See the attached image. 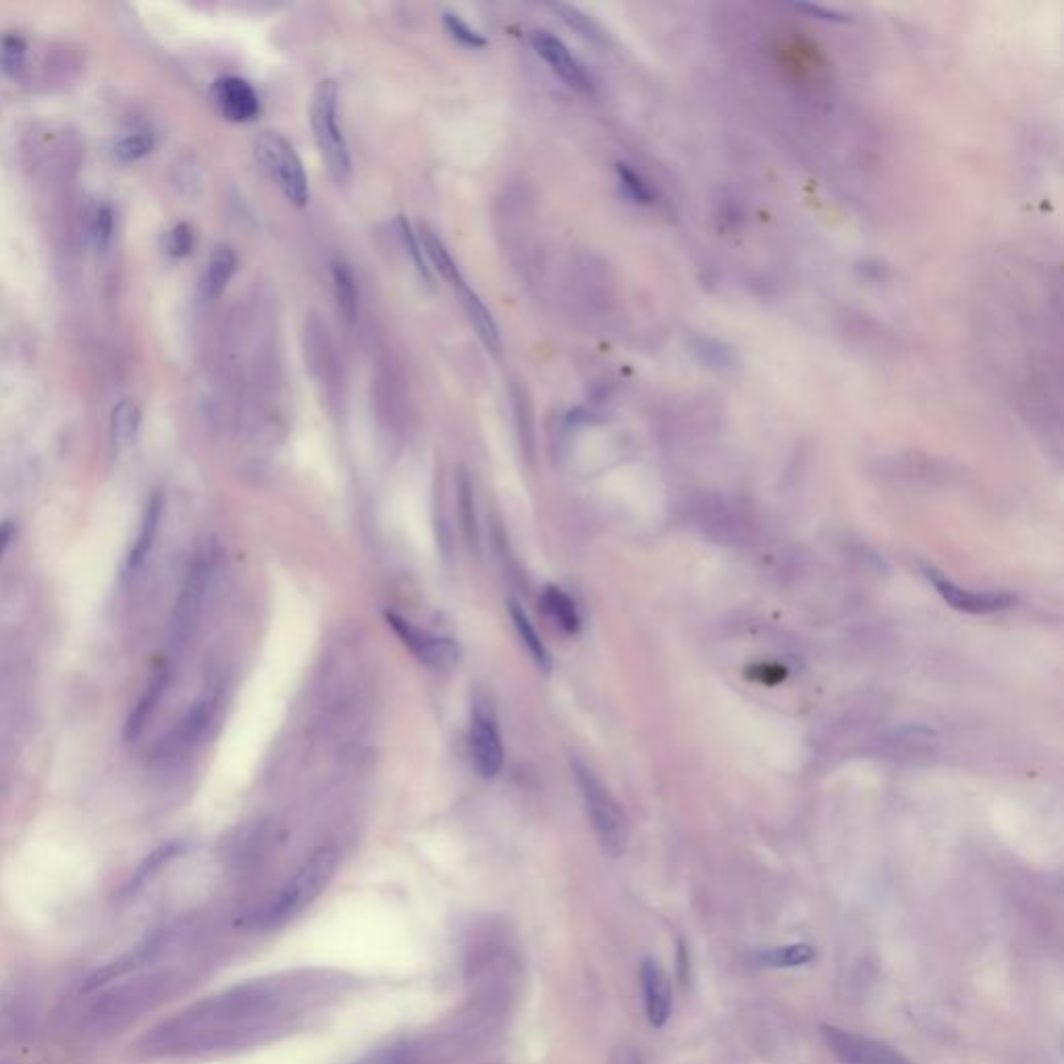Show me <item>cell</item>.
<instances>
[{
  "mask_svg": "<svg viewBox=\"0 0 1064 1064\" xmlns=\"http://www.w3.org/2000/svg\"><path fill=\"white\" fill-rule=\"evenodd\" d=\"M237 266L235 252L229 246H217L210 254L206 275L202 279V294L206 300H217L223 296Z\"/></svg>",
  "mask_w": 1064,
  "mask_h": 1064,
  "instance_id": "obj_16",
  "label": "cell"
},
{
  "mask_svg": "<svg viewBox=\"0 0 1064 1064\" xmlns=\"http://www.w3.org/2000/svg\"><path fill=\"white\" fill-rule=\"evenodd\" d=\"M925 576L929 578L931 584H934L936 591L942 595V599L946 603H950L954 609L965 611V614H992V611L1008 609L1010 605L1017 601L1013 595L1004 593V591H1000V593H994V591L975 593V591L961 589V587H956L952 580H948L946 576H942L934 568H925Z\"/></svg>",
  "mask_w": 1064,
  "mask_h": 1064,
  "instance_id": "obj_10",
  "label": "cell"
},
{
  "mask_svg": "<svg viewBox=\"0 0 1064 1064\" xmlns=\"http://www.w3.org/2000/svg\"><path fill=\"white\" fill-rule=\"evenodd\" d=\"M470 753L478 776L485 780L499 776L503 767V742L495 709L483 695H478L472 703Z\"/></svg>",
  "mask_w": 1064,
  "mask_h": 1064,
  "instance_id": "obj_5",
  "label": "cell"
},
{
  "mask_svg": "<svg viewBox=\"0 0 1064 1064\" xmlns=\"http://www.w3.org/2000/svg\"><path fill=\"white\" fill-rule=\"evenodd\" d=\"M618 177H620L624 194L632 202H636V204H651L653 202V192L647 185V181L641 175H638L636 171H632L628 165H618Z\"/></svg>",
  "mask_w": 1064,
  "mask_h": 1064,
  "instance_id": "obj_27",
  "label": "cell"
},
{
  "mask_svg": "<svg viewBox=\"0 0 1064 1064\" xmlns=\"http://www.w3.org/2000/svg\"><path fill=\"white\" fill-rule=\"evenodd\" d=\"M15 539V524L11 520L0 522V560H3L11 541Z\"/></svg>",
  "mask_w": 1064,
  "mask_h": 1064,
  "instance_id": "obj_33",
  "label": "cell"
},
{
  "mask_svg": "<svg viewBox=\"0 0 1064 1064\" xmlns=\"http://www.w3.org/2000/svg\"><path fill=\"white\" fill-rule=\"evenodd\" d=\"M337 109L339 88L333 79H323V82L316 86L310 104V123L314 140L318 150H321L329 175L337 183H348L352 175V156L348 142H345L343 129L337 121Z\"/></svg>",
  "mask_w": 1064,
  "mask_h": 1064,
  "instance_id": "obj_3",
  "label": "cell"
},
{
  "mask_svg": "<svg viewBox=\"0 0 1064 1064\" xmlns=\"http://www.w3.org/2000/svg\"><path fill=\"white\" fill-rule=\"evenodd\" d=\"M572 774L599 844L611 857L624 855L628 846V823L616 798L582 759H572Z\"/></svg>",
  "mask_w": 1064,
  "mask_h": 1064,
  "instance_id": "obj_2",
  "label": "cell"
},
{
  "mask_svg": "<svg viewBox=\"0 0 1064 1064\" xmlns=\"http://www.w3.org/2000/svg\"><path fill=\"white\" fill-rule=\"evenodd\" d=\"M543 603H545V609L549 611V616L553 618V622L562 630L570 634H576L580 630L582 622H580L578 607L568 593H564L557 587H549L543 595Z\"/></svg>",
  "mask_w": 1064,
  "mask_h": 1064,
  "instance_id": "obj_20",
  "label": "cell"
},
{
  "mask_svg": "<svg viewBox=\"0 0 1064 1064\" xmlns=\"http://www.w3.org/2000/svg\"><path fill=\"white\" fill-rule=\"evenodd\" d=\"M337 865L339 853L333 846L316 848L266 909L264 925H281L302 913L329 886Z\"/></svg>",
  "mask_w": 1064,
  "mask_h": 1064,
  "instance_id": "obj_1",
  "label": "cell"
},
{
  "mask_svg": "<svg viewBox=\"0 0 1064 1064\" xmlns=\"http://www.w3.org/2000/svg\"><path fill=\"white\" fill-rule=\"evenodd\" d=\"M551 9H553L557 15H560V17L570 25V28L576 30L580 36L589 38V40H597V38H599V34H597V30H595L593 21H591L587 15H584V13H580L576 7H570V5H553Z\"/></svg>",
  "mask_w": 1064,
  "mask_h": 1064,
  "instance_id": "obj_30",
  "label": "cell"
},
{
  "mask_svg": "<svg viewBox=\"0 0 1064 1064\" xmlns=\"http://www.w3.org/2000/svg\"><path fill=\"white\" fill-rule=\"evenodd\" d=\"M169 680H171V672H169V668L158 670V672L152 676V680L148 682V686H146V690H144V695L140 697V701L136 703V707L131 709V713H129V717H127L125 730H123L125 740H136V738L144 732V728H146L148 720L152 717V713L156 711L158 703H161V699H163V693H165L167 686H169Z\"/></svg>",
  "mask_w": 1064,
  "mask_h": 1064,
  "instance_id": "obj_14",
  "label": "cell"
},
{
  "mask_svg": "<svg viewBox=\"0 0 1064 1064\" xmlns=\"http://www.w3.org/2000/svg\"><path fill=\"white\" fill-rule=\"evenodd\" d=\"M111 235H113V210L109 206H100L98 212H96V219H94L96 244L100 248H104L106 244H109Z\"/></svg>",
  "mask_w": 1064,
  "mask_h": 1064,
  "instance_id": "obj_32",
  "label": "cell"
},
{
  "mask_svg": "<svg viewBox=\"0 0 1064 1064\" xmlns=\"http://www.w3.org/2000/svg\"><path fill=\"white\" fill-rule=\"evenodd\" d=\"M194 244H196L194 229L188 223H179L177 227L171 229L167 237V252L173 258H183L194 250Z\"/></svg>",
  "mask_w": 1064,
  "mask_h": 1064,
  "instance_id": "obj_29",
  "label": "cell"
},
{
  "mask_svg": "<svg viewBox=\"0 0 1064 1064\" xmlns=\"http://www.w3.org/2000/svg\"><path fill=\"white\" fill-rule=\"evenodd\" d=\"M443 25H445V30L449 32V36L454 38L458 44L466 46V48L478 50V48H485L489 44L487 38L481 32H476L474 28H470V25L456 13H443Z\"/></svg>",
  "mask_w": 1064,
  "mask_h": 1064,
  "instance_id": "obj_26",
  "label": "cell"
},
{
  "mask_svg": "<svg viewBox=\"0 0 1064 1064\" xmlns=\"http://www.w3.org/2000/svg\"><path fill=\"white\" fill-rule=\"evenodd\" d=\"M177 853H179V844H167L154 850V853L138 867V871L133 873L131 882H129V890H138L142 884H146L156 871H161L173 857H177Z\"/></svg>",
  "mask_w": 1064,
  "mask_h": 1064,
  "instance_id": "obj_25",
  "label": "cell"
},
{
  "mask_svg": "<svg viewBox=\"0 0 1064 1064\" xmlns=\"http://www.w3.org/2000/svg\"><path fill=\"white\" fill-rule=\"evenodd\" d=\"M798 9H803L811 15H819V19H826V21H840L842 15L836 13V11H830V9H821V7H813V5H801Z\"/></svg>",
  "mask_w": 1064,
  "mask_h": 1064,
  "instance_id": "obj_34",
  "label": "cell"
},
{
  "mask_svg": "<svg viewBox=\"0 0 1064 1064\" xmlns=\"http://www.w3.org/2000/svg\"><path fill=\"white\" fill-rule=\"evenodd\" d=\"M397 233H399V239H402V244H404L406 252L410 254V258H412V262H414V266H416L418 275L422 277V281H427L429 287H433V275H431V269H429L427 256H424V250H422L420 239H418V235L414 233L410 221H408L404 215H399V217H397Z\"/></svg>",
  "mask_w": 1064,
  "mask_h": 1064,
  "instance_id": "obj_24",
  "label": "cell"
},
{
  "mask_svg": "<svg viewBox=\"0 0 1064 1064\" xmlns=\"http://www.w3.org/2000/svg\"><path fill=\"white\" fill-rule=\"evenodd\" d=\"M215 100L227 121L250 123L260 115V96L246 79L227 75L215 84Z\"/></svg>",
  "mask_w": 1064,
  "mask_h": 1064,
  "instance_id": "obj_11",
  "label": "cell"
},
{
  "mask_svg": "<svg viewBox=\"0 0 1064 1064\" xmlns=\"http://www.w3.org/2000/svg\"><path fill=\"white\" fill-rule=\"evenodd\" d=\"M140 429V410L133 402H121L113 412L111 433L117 451H125L133 445Z\"/></svg>",
  "mask_w": 1064,
  "mask_h": 1064,
  "instance_id": "obj_21",
  "label": "cell"
},
{
  "mask_svg": "<svg viewBox=\"0 0 1064 1064\" xmlns=\"http://www.w3.org/2000/svg\"><path fill=\"white\" fill-rule=\"evenodd\" d=\"M254 150L258 163L273 177V181H277L285 198L294 206L304 208L310 200V188L296 148L291 146L281 133L262 131Z\"/></svg>",
  "mask_w": 1064,
  "mask_h": 1064,
  "instance_id": "obj_4",
  "label": "cell"
},
{
  "mask_svg": "<svg viewBox=\"0 0 1064 1064\" xmlns=\"http://www.w3.org/2000/svg\"><path fill=\"white\" fill-rule=\"evenodd\" d=\"M641 986L645 996V1010L647 1019L653 1027H663L670 1021L672 1008H674V992L672 983L665 975V971L659 967L657 961L645 959L641 965Z\"/></svg>",
  "mask_w": 1064,
  "mask_h": 1064,
  "instance_id": "obj_12",
  "label": "cell"
},
{
  "mask_svg": "<svg viewBox=\"0 0 1064 1064\" xmlns=\"http://www.w3.org/2000/svg\"><path fill=\"white\" fill-rule=\"evenodd\" d=\"M331 277H333V294L337 308L341 316L348 323H354L358 316V285L352 269L343 260H335L331 264Z\"/></svg>",
  "mask_w": 1064,
  "mask_h": 1064,
  "instance_id": "obj_18",
  "label": "cell"
},
{
  "mask_svg": "<svg viewBox=\"0 0 1064 1064\" xmlns=\"http://www.w3.org/2000/svg\"><path fill=\"white\" fill-rule=\"evenodd\" d=\"M163 508H165L163 493L161 491L152 493V497L146 503V510L142 514L138 537H136V541H133V545H131V549L127 553V562L125 564H127L129 572H136L146 562V557L150 555L154 539H156V532H158V526H161Z\"/></svg>",
  "mask_w": 1064,
  "mask_h": 1064,
  "instance_id": "obj_13",
  "label": "cell"
},
{
  "mask_svg": "<svg viewBox=\"0 0 1064 1064\" xmlns=\"http://www.w3.org/2000/svg\"><path fill=\"white\" fill-rule=\"evenodd\" d=\"M210 576H212L210 555H198L196 562L192 564L188 572V578H185V584L181 587L179 599L173 609L171 626H169L171 647L181 649L192 638L198 626V618H200Z\"/></svg>",
  "mask_w": 1064,
  "mask_h": 1064,
  "instance_id": "obj_6",
  "label": "cell"
},
{
  "mask_svg": "<svg viewBox=\"0 0 1064 1064\" xmlns=\"http://www.w3.org/2000/svg\"><path fill=\"white\" fill-rule=\"evenodd\" d=\"M821 1035L842 1064H911L907 1056L892 1046L853 1031L821 1025Z\"/></svg>",
  "mask_w": 1064,
  "mask_h": 1064,
  "instance_id": "obj_8",
  "label": "cell"
},
{
  "mask_svg": "<svg viewBox=\"0 0 1064 1064\" xmlns=\"http://www.w3.org/2000/svg\"><path fill=\"white\" fill-rule=\"evenodd\" d=\"M512 620H514V626L522 638L524 647L528 649L530 657L535 659V663L539 665L541 670L549 672L551 670V657H549V651L545 647V643L541 641V636L537 634L535 626H532L530 618L526 616V611L520 607V605H512Z\"/></svg>",
  "mask_w": 1064,
  "mask_h": 1064,
  "instance_id": "obj_22",
  "label": "cell"
},
{
  "mask_svg": "<svg viewBox=\"0 0 1064 1064\" xmlns=\"http://www.w3.org/2000/svg\"><path fill=\"white\" fill-rule=\"evenodd\" d=\"M387 622L391 630L399 636V641L412 651V655L422 665H427V668L435 672H451L460 663V647L454 638L435 634L431 630H422L397 614H387Z\"/></svg>",
  "mask_w": 1064,
  "mask_h": 1064,
  "instance_id": "obj_7",
  "label": "cell"
},
{
  "mask_svg": "<svg viewBox=\"0 0 1064 1064\" xmlns=\"http://www.w3.org/2000/svg\"><path fill=\"white\" fill-rule=\"evenodd\" d=\"M210 717H212V701L210 699H202V701L194 703V707L188 711V715H185V720H181L179 728L175 730L173 742L169 744V747L173 751H185V749L194 747V744L202 738L204 730L208 728Z\"/></svg>",
  "mask_w": 1064,
  "mask_h": 1064,
  "instance_id": "obj_19",
  "label": "cell"
},
{
  "mask_svg": "<svg viewBox=\"0 0 1064 1064\" xmlns=\"http://www.w3.org/2000/svg\"><path fill=\"white\" fill-rule=\"evenodd\" d=\"M420 244H422V250H424V256H427V262H431L435 266V271L451 285V287H458L462 283H466V279L462 277L460 273V266L458 262L454 260V256L449 254L447 246L441 242V239L435 235V231H431L427 225L420 227Z\"/></svg>",
  "mask_w": 1064,
  "mask_h": 1064,
  "instance_id": "obj_17",
  "label": "cell"
},
{
  "mask_svg": "<svg viewBox=\"0 0 1064 1064\" xmlns=\"http://www.w3.org/2000/svg\"><path fill=\"white\" fill-rule=\"evenodd\" d=\"M154 148V140L150 133H138V136H129L125 138L123 142L117 144V158L123 163H133L138 161V158L146 156L148 152H152Z\"/></svg>",
  "mask_w": 1064,
  "mask_h": 1064,
  "instance_id": "obj_28",
  "label": "cell"
},
{
  "mask_svg": "<svg viewBox=\"0 0 1064 1064\" xmlns=\"http://www.w3.org/2000/svg\"><path fill=\"white\" fill-rule=\"evenodd\" d=\"M755 959L763 967H801L815 959V952L807 944H794L784 948H771L755 954Z\"/></svg>",
  "mask_w": 1064,
  "mask_h": 1064,
  "instance_id": "obj_23",
  "label": "cell"
},
{
  "mask_svg": "<svg viewBox=\"0 0 1064 1064\" xmlns=\"http://www.w3.org/2000/svg\"><path fill=\"white\" fill-rule=\"evenodd\" d=\"M456 294L470 318L472 327L476 329L478 337H481V341L485 343V348L493 354H499L501 352V333H499V327L495 323L493 314L489 312V308L483 304V300L478 298L474 291L468 287V283H462L458 285Z\"/></svg>",
  "mask_w": 1064,
  "mask_h": 1064,
  "instance_id": "obj_15",
  "label": "cell"
},
{
  "mask_svg": "<svg viewBox=\"0 0 1064 1064\" xmlns=\"http://www.w3.org/2000/svg\"><path fill=\"white\" fill-rule=\"evenodd\" d=\"M532 48L537 50V55L549 65V69L564 79L570 88H576L580 92H593V79L584 69L578 59L568 50V46L549 32H535L532 34Z\"/></svg>",
  "mask_w": 1064,
  "mask_h": 1064,
  "instance_id": "obj_9",
  "label": "cell"
},
{
  "mask_svg": "<svg viewBox=\"0 0 1064 1064\" xmlns=\"http://www.w3.org/2000/svg\"><path fill=\"white\" fill-rule=\"evenodd\" d=\"M23 59L25 42L19 36H7L0 44V65L9 73H17L23 67Z\"/></svg>",
  "mask_w": 1064,
  "mask_h": 1064,
  "instance_id": "obj_31",
  "label": "cell"
}]
</instances>
